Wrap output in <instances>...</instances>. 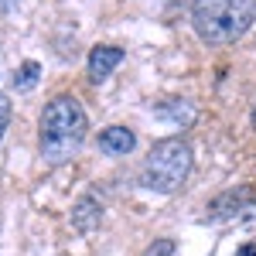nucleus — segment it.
<instances>
[{
	"label": "nucleus",
	"instance_id": "1a4fd4ad",
	"mask_svg": "<svg viewBox=\"0 0 256 256\" xmlns=\"http://www.w3.org/2000/svg\"><path fill=\"white\" fill-rule=\"evenodd\" d=\"M10 113H14V106H10V99L0 92V140H4V130H7V123H10Z\"/></svg>",
	"mask_w": 256,
	"mask_h": 256
},
{
	"label": "nucleus",
	"instance_id": "9b49d317",
	"mask_svg": "<svg viewBox=\"0 0 256 256\" xmlns=\"http://www.w3.org/2000/svg\"><path fill=\"white\" fill-rule=\"evenodd\" d=\"M242 256H256V250L253 246H242Z\"/></svg>",
	"mask_w": 256,
	"mask_h": 256
},
{
	"label": "nucleus",
	"instance_id": "39448f33",
	"mask_svg": "<svg viewBox=\"0 0 256 256\" xmlns=\"http://www.w3.org/2000/svg\"><path fill=\"white\" fill-rule=\"evenodd\" d=\"M134 147H137V137H134L130 126H110V130L99 134V150L110 154V158H126Z\"/></svg>",
	"mask_w": 256,
	"mask_h": 256
},
{
	"label": "nucleus",
	"instance_id": "7ed1b4c3",
	"mask_svg": "<svg viewBox=\"0 0 256 256\" xmlns=\"http://www.w3.org/2000/svg\"><path fill=\"white\" fill-rule=\"evenodd\" d=\"M192 147L188 140L181 137H164L150 147V154L140 168V184L147 192H158V195H174L178 188L188 181L192 174Z\"/></svg>",
	"mask_w": 256,
	"mask_h": 256
},
{
	"label": "nucleus",
	"instance_id": "f8f14e48",
	"mask_svg": "<svg viewBox=\"0 0 256 256\" xmlns=\"http://www.w3.org/2000/svg\"><path fill=\"white\" fill-rule=\"evenodd\" d=\"M253 130H256V102H253Z\"/></svg>",
	"mask_w": 256,
	"mask_h": 256
},
{
	"label": "nucleus",
	"instance_id": "423d86ee",
	"mask_svg": "<svg viewBox=\"0 0 256 256\" xmlns=\"http://www.w3.org/2000/svg\"><path fill=\"white\" fill-rule=\"evenodd\" d=\"M99 218H102V205H99L92 195H86L76 202V208H72V226L79 229V232H89V229H96Z\"/></svg>",
	"mask_w": 256,
	"mask_h": 256
},
{
	"label": "nucleus",
	"instance_id": "f03ea898",
	"mask_svg": "<svg viewBox=\"0 0 256 256\" xmlns=\"http://www.w3.org/2000/svg\"><path fill=\"white\" fill-rule=\"evenodd\" d=\"M256 20V0H192V28L205 44H232Z\"/></svg>",
	"mask_w": 256,
	"mask_h": 256
},
{
	"label": "nucleus",
	"instance_id": "9d476101",
	"mask_svg": "<svg viewBox=\"0 0 256 256\" xmlns=\"http://www.w3.org/2000/svg\"><path fill=\"white\" fill-rule=\"evenodd\" d=\"M171 253H174V242H171V239H164V242H158V246L147 250V256H171Z\"/></svg>",
	"mask_w": 256,
	"mask_h": 256
},
{
	"label": "nucleus",
	"instance_id": "6e6552de",
	"mask_svg": "<svg viewBox=\"0 0 256 256\" xmlns=\"http://www.w3.org/2000/svg\"><path fill=\"white\" fill-rule=\"evenodd\" d=\"M38 72H41L38 62H24L18 72H14V89H18V92H28V89H34V86H38Z\"/></svg>",
	"mask_w": 256,
	"mask_h": 256
},
{
	"label": "nucleus",
	"instance_id": "0eeeda50",
	"mask_svg": "<svg viewBox=\"0 0 256 256\" xmlns=\"http://www.w3.org/2000/svg\"><path fill=\"white\" fill-rule=\"evenodd\" d=\"M160 116H168V120H174V123H195V110L184 102V99H168V102H160V110H158Z\"/></svg>",
	"mask_w": 256,
	"mask_h": 256
},
{
	"label": "nucleus",
	"instance_id": "20e7f679",
	"mask_svg": "<svg viewBox=\"0 0 256 256\" xmlns=\"http://www.w3.org/2000/svg\"><path fill=\"white\" fill-rule=\"evenodd\" d=\"M120 62H123V48H116V44H96L89 52V79L102 82Z\"/></svg>",
	"mask_w": 256,
	"mask_h": 256
},
{
	"label": "nucleus",
	"instance_id": "f257e3e1",
	"mask_svg": "<svg viewBox=\"0 0 256 256\" xmlns=\"http://www.w3.org/2000/svg\"><path fill=\"white\" fill-rule=\"evenodd\" d=\"M86 134H89V116L82 110V102L72 92H62L55 96L44 113H41V130H38V147L44 164L58 168V164H68L82 150L86 144Z\"/></svg>",
	"mask_w": 256,
	"mask_h": 256
}]
</instances>
